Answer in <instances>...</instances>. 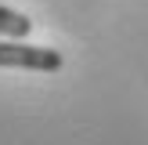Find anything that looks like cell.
<instances>
[{
    "label": "cell",
    "instance_id": "cell-1",
    "mask_svg": "<svg viewBox=\"0 0 148 145\" xmlns=\"http://www.w3.org/2000/svg\"><path fill=\"white\" fill-rule=\"evenodd\" d=\"M0 69H36V72H58L62 55L54 47H33V44L7 40L0 44Z\"/></svg>",
    "mask_w": 148,
    "mask_h": 145
},
{
    "label": "cell",
    "instance_id": "cell-2",
    "mask_svg": "<svg viewBox=\"0 0 148 145\" xmlns=\"http://www.w3.org/2000/svg\"><path fill=\"white\" fill-rule=\"evenodd\" d=\"M29 29H33V18H25L22 11H11V7L0 4V36L22 40V36H29Z\"/></svg>",
    "mask_w": 148,
    "mask_h": 145
}]
</instances>
